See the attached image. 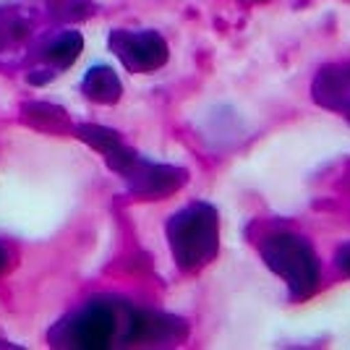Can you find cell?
Masks as SVG:
<instances>
[{
  "label": "cell",
  "instance_id": "cell-8",
  "mask_svg": "<svg viewBox=\"0 0 350 350\" xmlns=\"http://www.w3.org/2000/svg\"><path fill=\"white\" fill-rule=\"evenodd\" d=\"M81 94L94 105H116L123 94V84L110 66H92L81 79Z\"/></svg>",
  "mask_w": 350,
  "mask_h": 350
},
{
  "label": "cell",
  "instance_id": "cell-4",
  "mask_svg": "<svg viewBox=\"0 0 350 350\" xmlns=\"http://www.w3.org/2000/svg\"><path fill=\"white\" fill-rule=\"evenodd\" d=\"M118 175L126 180V189L133 199H146V202L167 199L189 183V170L186 167L152 162L142 157L136 149L129 154V160L118 167Z\"/></svg>",
  "mask_w": 350,
  "mask_h": 350
},
{
  "label": "cell",
  "instance_id": "cell-1",
  "mask_svg": "<svg viewBox=\"0 0 350 350\" xmlns=\"http://www.w3.org/2000/svg\"><path fill=\"white\" fill-rule=\"evenodd\" d=\"M136 306L120 298H89L87 304L66 314L47 332L53 348L105 350L110 345H131Z\"/></svg>",
  "mask_w": 350,
  "mask_h": 350
},
{
  "label": "cell",
  "instance_id": "cell-6",
  "mask_svg": "<svg viewBox=\"0 0 350 350\" xmlns=\"http://www.w3.org/2000/svg\"><path fill=\"white\" fill-rule=\"evenodd\" d=\"M81 50H84V37H81V31L66 29V31L53 34L47 42H42L40 53H37L34 68L27 73L29 84L42 87L47 81H53L58 73L68 71L73 63L79 60Z\"/></svg>",
  "mask_w": 350,
  "mask_h": 350
},
{
  "label": "cell",
  "instance_id": "cell-10",
  "mask_svg": "<svg viewBox=\"0 0 350 350\" xmlns=\"http://www.w3.org/2000/svg\"><path fill=\"white\" fill-rule=\"evenodd\" d=\"M31 34V21L21 8H0V53H11Z\"/></svg>",
  "mask_w": 350,
  "mask_h": 350
},
{
  "label": "cell",
  "instance_id": "cell-13",
  "mask_svg": "<svg viewBox=\"0 0 350 350\" xmlns=\"http://www.w3.org/2000/svg\"><path fill=\"white\" fill-rule=\"evenodd\" d=\"M246 3H264V0H246Z\"/></svg>",
  "mask_w": 350,
  "mask_h": 350
},
{
  "label": "cell",
  "instance_id": "cell-7",
  "mask_svg": "<svg viewBox=\"0 0 350 350\" xmlns=\"http://www.w3.org/2000/svg\"><path fill=\"white\" fill-rule=\"evenodd\" d=\"M314 103L350 120V60L321 66L311 81Z\"/></svg>",
  "mask_w": 350,
  "mask_h": 350
},
{
  "label": "cell",
  "instance_id": "cell-2",
  "mask_svg": "<svg viewBox=\"0 0 350 350\" xmlns=\"http://www.w3.org/2000/svg\"><path fill=\"white\" fill-rule=\"evenodd\" d=\"M165 238L175 267L183 275H196L219 254V212L209 202H191L165 222Z\"/></svg>",
  "mask_w": 350,
  "mask_h": 350
},
{
  "label": "cell",
  "instance_id": "cell-9",
  "mask_svg": "<svg viewBox=\"0 0 350 350\" xmlns=\"http://www.w3.org/2000/svg\"><path fill=\"white\" fill-rule=\"evenodd\" d=\"M21 118H24V123H29L31 129L44 133H63L71 129L68 113L50 103H27L21 107Z\"/></svg>",
  "mask_w": 350,
  "mask_h": 350
},
{
  "label": "cell",
  "instance_id": "cell-11",
  "mask_svg": "<svg viewBox=\"0 0 350 350\" xmlns=\"http://www.w3.org/2000/svg\"><path fill=\"white\" fill-rule=\"evenodd\" d=\"M335 264L345 272L350 278V243H342V246L337 248V254H335Z\"/></svg>",
  "mask_w": 350,
  "mask_h": 350
},
{
  "label": "cell",
  "instance_id": "cell-3",
  "mask_svg": "<svg viewBox=\"0 0 350 350\" xmlns=\"http://www.w3.org/2000/svg\"><path fill=\"white\" fill-rule=\"evenodd\" d=\"M256 248L267 269L285 282L291 301L301 304L319 291L321 262L317 256V248L311 246L306 235L288 230V228L267 230L256 241Z\"/></svg>",
  "mask_w": 350,
  "mask_h": 350
},
{
  "label": "cell",
  "instance_id": "cell-5",
  "mask_svg": "<svg viewBox=\"0 0 350 350\" xmlns=\"http://www.w3.org/2000/svg\"><path fill=\"white\" fill-rule=\"evenodd\" d=\"M107 47L131 73H154L170 58V47L154 29H113Z\"/></svg>",
  "mask_w": 350,
  "mask_h": 350
},
{
  "label": "cell",
  "instance_id": "cell-12",
  "mask_svg": "<svg viewBox=\"0 0 350 350\" xmlns=\"http://www.w3.org/2000/svg\"><path fill=\"white\" fill-rule=\"evenodd\" d=\"M11 262H14V259H11V251L0 243V278H3V275L11 269Z\"/></svg>",
  "mask_w": 350,
  "mask_h": 350
}]
</instances>
